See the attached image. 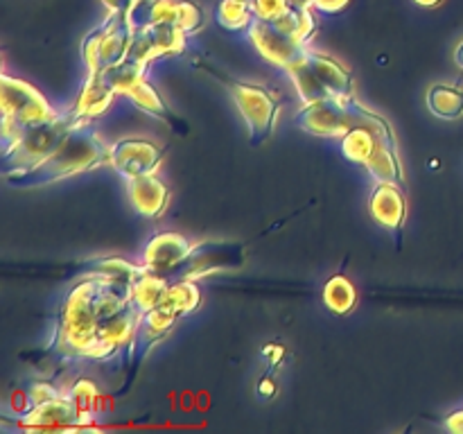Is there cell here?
Segmentation results:
<instances>
[{
	"instance_id": "1",
	"label": "cell",
	"mask_w": 463,
	"mask_h": 434,
	"mask_svg": "<svg viewBox=\"0 0 463 434\" xmlns=\"http://www.w3.org/2000/svg\"><path fill=\"white\" fill-rule=\"evenodd\" d=\"M104 163H109V145H104L99 136L90 129L89 122H84L63 140L61 147L52 156L30 170L5 172V179L16 188H34V185H45L80 175Z\"/></svg>"
},
{
	"instance_id": "2",
	"label": "cell",
	"mask_w": 463,
	"mask_h": 434,
	"mask_svg": "<svg viewBox=\"0 0 463 434\" xmlns=\"http://www.w3.org/2000/svg\"><path fill=\"white\" fill-rule=\"evenodd\" d=\"M84 122H89V118L80 116L72 108V111L63 113V116H54L50 120L34 122V125L25 127L12 143L5 145V172L30 170V167L43 163Z\"/></svg>"
},
{
	"instance_id": "3",
	"label": "cell",
	"mask_w": 463,
	"mask_h": 434,
	"mask_svg": "<svg viewBox=\"0 0 463 434\" xmlns=\"http://www.w3.org/2000/svg\"><path fill=\"white\" fill-rule=\"evenodd\" d=\"M98 289L99 276H90L89 280L77 285L68 294L61 310V321L57 330V351L66 355H84L93 344L99 328L98 312Z\"/></svg>"
},
{
	"instance_id": "4",
	"label": "cell",
	"mask_w": 463,
	"mask_h": 434,
	"mask_svg": "<svg viewBox=\"0 0 463 434\" xmlns=\"http://www.w3.org/2000/svg\"><path fill=\"white\" fill-rule=\"evenodd\" d=\"M297 125L307 134L328 136V138H333V136L342 138L353 127H371V129H387L389 127L383 118L357 104L355 98H330L324 102L306 104L297 116Z\"/></svg>"
},
{
	"instance_id": "5",
	"label": "cell",
	"mask_w": 463,
	"mask_h": 434,
	"mask_svg": "<svg viewBox=\"0 0 463 434\" xmlns=\"http://www.w3.org/2000/svg\"><path fill=\"white\" fill-rule=\"evenodd\" d=\"M0 98H3V143L9 145L25 127L43 122L57 113L50 108L48 99L23 80L3 75L0 77Z\"/></svg>"
},
{
	"instance_id": "6",
	"label": "cell",
	"mask_w": 463,
	"mask_h": 434,
	"mask_svg": "<svg viewBox=\"0 0 463 434\" xmlns=\"http://www.w3.org/2000/svg\"><path fill=\"white\" fill-rule=\"evenodd\" d=\"M134 12H111V16L84 41V61L89 72L111 68L127 57L134 39Z\"/></svg>"
},
{
	"instance_id": "7",
	"label": "cell",
	"mask_w": 463,
	"mask_h": 434,
	"mask_svg": "<svg viewBox=\"0 0 463 434\" xmlns=\"http://www.w3.org/2000/svg\"><path fill=\"white\" fill-rule=\"evenodd\" d=\"M231 93H233L240 113L247 120L249 131H251V143L262 145L274 131L276 118H279V102L262 86L242 84V81H235L231 86Z\"/></svg>"
},
{
	"instance_id": "8",
	"label": "cell",
	"mask_w": 463,
	"mask_h": 434,
	"mask_svg": "<svg viewBox=\"0 0 463 434\" xmlns=\"http://www.w3.org/2000/svg\"><path fill=\"white\" fill-rule=\"evenodd\" d=\"M249 36L251 43L267 61L276 63L280 68H288L297 59H301L307 52V43L294 36L292 32L283 30L276 21H262L253 18L249 25Z\"/></svg>"
},
{
	"instance_id": "9",
	"label": "cell",
	"mask_w": 463,
	"mask_h": 434,
	"mask_svg": "<svg viewBox=\"0 0 463 434\" xmlns=\"http://www.w3.org/2000/svg\"><path fill=\"white\" fill-rule=\"evenodd\" d=\"M185 50V32L170 23H145L138 25L131 39L127 57L136 63L147 66L152 59L163 54H179Z\"/></svg>"
},
{
	"instance_id": "10",
	"label": "cell",
	"mask_w": 463,
	"mask_h": 434,
	"mask_svg": "<svg viewBox=\"0 0 463 434\" xmlns=\"http://www.w3.org/2000/svg\"><path fill=\"white\" fill-rule=\"evenodd\" d=\"M145 312L136 306L134 301L127 303L122 310H118L116 315L107 316L104 321H99L98 335H95L93 344L89 346V351L84 353V357H93V360H104V357H111L113 353L120 351L122 346L134 342L136 330H138L140 319H143Z\"/></svg>"
},
{
	"instance_id": "11",
	"label": "cell",
	"mask_w": 463,
	"mask_h": 434,
	"mask_svg": "<svg viewBox=\"0 0 463 434\" xmlns=\"http://www.w3.org/2000/svg\"><path fill=\"white\" fill-rule=\"evenodd\" d=\"M163 149L149 140H118L109 145V165L116 167L127 179L154 175L161 165Z\"/></svg>"
},
{
	"instance_id": "12",
	"label": "cell",
	"mask_w": 463,
	"mask_h": 434,
	"mask_svg": "<svg viewBox=\"0 0 463 434\" xmlns=\"http://www.w3.org/2000/svg\"><path fill=\"white\" fill-rule=\"evenodd\" d=\"M18 425L30 432H54V429H81L80 411L68 393L52 398L48 402L34 405L21 414Z\"/></svg>"
},
{
	"instance_id": "13",
	"label": "cell",
	"mask_w": 463,
	"mask_h": 434,
	"mask_svg": "<svg viewBox=\"0 0 463 434\" xmlns=\"http://www.w3.org/2000/svg\"><path fill=\"white\" fill-rule=\"evenodd\" d=\"M193 251V244L179 233H158L145 244L143 265L156 274H167L179 267Z\"/></svg>"
},
{
	"instance_id": "14",
	"label": "cell",
	"mask_w": 463,
	"mask_h": 434,
	"mask_svg": "<svg viewBox=\"0 0 463 434\" xmlns=\"http://www.w3.org/2000/svg\"><path fill=\"white\" fill-rule=\"evenodd\" d=\"M127 194H129L134 211L143 217H158L165 211L167 199H170L167 185L158 181L154 175L127 179Z\"/></svg>"
},
{
	"instance_id": "15",
	"label": "cell",
	"mask_w": 463,
	"mask_h": 434,
	"mask_svg": "<svg viewBox=\"0 0 463 434\" xmlns=\"http://www.w3.org/2000/svg\"><path fill=\"white\" fill-rule=\"evenodd\" d=\"M147 23H170L181 27L185 34H193L202 27V9L188 0H149L147 3Z\"/></svg>"
},
{
	"instance_id": "16",
	"label": "cell",
	"mask_w": 463,
	"mask_h": 434,
	"mask_svg": "<svg viewBox=\"0 0 463 434\" xmlns=\"http://www.w3.org/2000/svg\"><path fill=\"white\" fill-rule=\"evenodd\" d=\"M369 211L378 224L384 229L398 231L405 224L407 215V202L402 190L396 184H378L375 185L373 194H371Z\"/></svg>"
},
{
	"instance_id": "17",
	"label": "cell",
	"mask_w": 463,
	"mask_h": 434,
	"mask_svg": "<svg viewBox=\"0 0 463 434\" xmlns=\"http://www.w3.org/2000/svg\"><path fill=\"white\" fill-rule=\"evenodd\" d=\"M307 61V66L315 71V75L319 77L321 84L330 90V95L337 99H351L355 98V84H353V77L342 63H337L335 59L326 57L319 52H306L303 54Z\"/></svg>"
},
{
	"instance_id": "18",
	"label": "cell",
	"mask_w": 463,
	"mask_h": 434,
	"mask_svg": "<svg viewBox=\"0 0 463 434\" xmlns=\"http://www.w3.org/2000/svg\"><path fill=\"white\" fill-rule=\"evenodd\" d=\"M176 319H179V316L172 315V312L161 310V307H154V310L145 312L143 319H140L138 330H136L134 342H131L136 360L147 355V353L170 333L172 326L176 324Z\"/></svg>"
},
{
	"instance_id": "19",
	"label": "cell",
	"mask_w": 463,
	"mask_h": 434,
	"mask_svg": "<svg viewBox=\"0 0 463 434\" xmlns=\"http://www.w3.org/2000/svg\"><path fill=\"white\" fill-rule=\"evenodd\" d=\"M364 165L378 184H398V181H402V167L401 161H398L393 136H383L378 140L373 154H371Z\"/></svg>"
},
{
	"instance_id": "20",
	"label": "cell",
	"mask_w": 463,
	"mask_h": 434,
	"mask_svg": "<svg viewBox=\"0 0 463 434\" xmlns=\"http://www.w3.org/2000/svg\"><path fill=\"white\" fill-rule=\"evenodd\" d=\"M113 95H116V89L104 80L102 72H89V80H86L84 89H81L75 111L90 120L98 113L107 111L109 104L113 102Z\"/></svg>"
},
{
	"instance_id": "21",
	"label": "cell",
	"mask_w": 463,
	"mask_h": 434,
	"mask_svg": "<svg viewBox=\"0 0 463 434\" xmlns=\"http://www.w3.org/2000/svg\"><path fill=\"white\" fill-rule=\"evenodd\" d=\"M383 136H393L392 129H371V127H353L346 136H342L344 156L353 163H366L373 154L375 145Z\"/></svg>"
},
{
	"instance_id": "22",
	"label": "cell",
	"mask_w": 463,
	"mask_h": 434,
	"mask_svg": "<svg viewBox=\"0 0 463 434\" xmlns=\"http://www.w3.org/2000/svg\"><path fill=\"white\" fill-rule=\"evenodd\" d=\"M170 285L172 283L167 276L147 269L140 278L134 280V285H131V301H134L143 312L154 310V307L161 306L163 297H165Z\"/></svg>"
},
{
	"instance_id": "23",
	"label": "cell",
	"mask_w": 463,
	"mask_h": 434,
	"mask_svg": "<svg viewBox=\"0 0 463 434\" xmlns=\"http://www.w3.org/2000/svg\"><path fill=\"white\" fill-rule=\"evenodd\" d=\"M285 71H288V75L292 77V81H294V86H297L298 95H301L303 104L324 102V99L333 98V95H330V90L326 89V86L319 81V77L315 75V71L307 66L306 57H301V59H297L294 63H289Z\"/></svg>"
},
{
	"instance_id": "24",
	"label": "cell",
	"mask_w": 463,
	"mask_h": 434,
	"mask_svg": "<svg viewBox=\"0 0 463 434\" xmlns=\"http://www.w3.org/2000/svg\"><path fill=\"white\" fill-rule=\"evenodd\" d=\"M199 303H202V294H199V288L188 278L175 280V283L167 288L165 297L161 301V310L172 312V315L181 316L188 315V312L197 310Z\"/></svg>"
},
{
	"instance_id": "25",
	"label": "cell",
	"mask_w": 463,
	"mask_h": 434,
	"mask_svg": "<svg viewBox=\"0 0 463 434\" xmlns=\"http://www.w3.org/2000/svg\"><path fill=\"white\" fill-rule=\"evenodd\" d=\"M428 107L434 116L455 120L463 113V90L455 86L437 84L428 90Z\"/></svg>"
},
{
	"instance_id": "26",
	"label": "cell",
	"mask_w": 463,
	"mask_h": 434,
	"mask_svg": "<svg viewBox=\"0 0 463 434\" xmlns=\"http://www.w3.org/2000/svg\"><path fill=\"white\" fill-rule=\"evenodd\" d=\"M355 301H357V292L346 276L337 274L326 283L324 303L326 307H330L333 312H337V315H346V312L353 310Z\"/></svg>"
},
{
	"instance_id": "27",
	"label": "cell",
	"mask_w": 463,
	"mask_h": 434,
	"mask_svg": "<svg viewBox=\"0 0 463 434\" xmlns=\"http://www.w3.org/2000/svg\"><path fill=\"white\" fill-rule=\"evenodd\" d=\"M68 396L72 398L77 411H80L81 428H90V425H93L95 414H99V407H98L99 392H98V387H95V384L90 382L89 378H81V380H77L75 384H72L71 392H68Z\"/></svg>"
},
{
	"instance_id": "28",
	"label": "cell",
	"mask_w": 463,
	"mask_h": 434,
	"mask_svg": "<svg viewBox=\"0 0 463 434\" xmlns=\"http://www.w3.org/2000/svg\"><path fill=\"white\" fill-rule=\"evenodd\" d=\"M90 269H93V276H104V278L118 280V283L134 285V280L140 278L147 271V267L131 265L120 258H102V260L90 262Z\"/></svg>"
},
{
	"instance_id": "29",
	"label": "cell",
	"mask_w": 463,
	"mask_h": 434,
	"mask_svg": "<svg viewBox=\"0 0 463 434\" xmlns=\"http://www.w3.org/2000/svg\"><path fill=\"white\" fill-rule=\"evenodd\" d=\"M215 16L217 23L224 25L226 30H242L253 21L251 0H222Z\"/></svg>"
},
{
	"instance_id": "30",
	"label": "cell",
	"mask_w": 463,
	"mask_h": 434,
	"mask_svg": "<svg viewBox=\"0 0 463 434\" xmlns=\"http://www.w3.org/2000/svg\"><path fill=\"white\" fill-rule=\"evenodd\" d=\"M127 98H129L136 107L143 108V111L152 113V116L161 118V120L175 122V118L170 116V111H167V107L163 104V99L158 98L156 90H154L145 80H140L134 89L127 90Z\"/></svg>"
},
{
	"instance_id": "31",
	"label": "cell",
	"mask_w": 463,
	"mask_h": 434,
	"mask_svg": "<svg viewBox=\"0 0 463 434\" xmlns=\"http://www.w3.org/2000/svg\"><path fill=\"white\" fill-rule=\"evenodd\" d=\"M251 7H253V18L276 21V18L289 7V0H251Z\"/></svg>"
},
{
	"instance_id": "32",
	"label": "cell",
	"mask_w": 463,
	"mask_h": 434,
	"mask_svg": "<svg viewBox=\"0 0 463 434\" xmlns=\"http://www.w3.org/2000/svg\"><path fill=\"white\" fill-rule=\"evenodd\" d=\"M27 393H30L32 407L41 405V402L52 401V398H57V396H61V393H59L57 389H54L50 382H34L30 389H27ZM32 407H30V410H32Z\"/></svg>"
},
{
	"instance_id": "33",
	"label": "cell",
	"mask_w": 463,
	"mask_h": 434,
	"mask_svg": "<svg viewBox=\"0 0 463 434\" xmlns=\"http://www.w3.org/2000/svg\"><path fill=\"white\" fill-rule=\"evenodd\" d=\"M9 402H12V410H14V414H25L27 410H30L32 407V401H30V393H25V392H21V389H16V392L12 393V398H9Z\"/></svg>"
},
{
	"instance_id": "34",
	"label": "cell",
	"mask_w": 463,
	"mask_h": 434,
	"mask_svg": "<svg viewBox=\"0 0 463 434\" xmlns=\"http://www.w3.org/2000/svg\"><path fill=\"white\" fill-rule=\"evenodd\" d=\"M143 3H149V0H104L111 12H136V7Z\"/></svg>"
},
{
	"instance_id": "35",
	"label": "cell",
	"mask_w": 463,
	"mask_h": 434,
	"mask_svg": "<svg viewBox=\"0 0 463 434\" xmlns=\"http://www.w3.org/2000/svg\"><path fill=\"white\" fill-rule=\"evenodd\" d=\"M348 3H351V0H315L312 5L326 14H337V12H342Z\"/></svg>"
},
{
	"instance_id": "36",
	"label": "cell",
	"mask_w": 463,
	"mask_h": 434,
	"mask_svg": "<svg viewBox=\"0 0 463 434\" xmlns=\"http://www.w3.org/2000/svg\"><path fill=\"white\" fill-rule=\"evenodd\" d=\"M262 353H265L267 357H271L274 366H279L280 360H283V355H285V348L279 346V344H267V346L262 348Z\"/></svg>"
},
{
	"instance_id": "37",
	"label": "cell",
	"mask_w": 463,
	"mask_h": 434,
	"mask_svg": "<svg viewBox=\"0 0 463 434\" xmlns=\"http://www.w3.org/2000/svg\"><path fill=\"white\" fill-rule=\"evenodd\" d=\"M446 428L450 429V432L455 434H463V410L461 411H455V414H450L446 419Z\"/></svg>"
},
{
	"instance_id": "38",
	"label": "cell",
	"mask_w": 463,
	"mask_h": 434,
	"mask_svg": "<svg viewBox=\"0 0 463 434\" xmlns=\"http://www.w3.org/2000/svg\"><path fill=\"white\" fill-rule=\"evenodd\" d=\"M258 393L265 398H271L276 393V382L271 378H262L260 384H258Z\"/></svg>"
},
{
	"instance_id": "39",
	"label": "cell",
	"mask_w": 463,
	"mask_h": 434,
	"mask_svg": "<svg viewBox=\"0 0 463 434\" xmlns=\"http://www.w3.org/2000/svg\"><path fill=\"white\" fill-rule=\"evenodd\" d=\"M455 61H457V66L463 68V41H461L459 48H457V52H455Z\"/></svg>"
},
{
	"instance_id": "40",
	"label": "cell",
	"mask_w": 463,
	"mask_h": 434,
	"mask_svg": "<svg viewBox=\"0 0 463 434\" xmlns=\"http://www.w3.org/2000/svg\"><path fill=\"white\" fill-rule=\"evenodd\" d=\"M416 5H423V7H434V5H439L441 0H414Z\"/></svg>"
}]
</instances>
